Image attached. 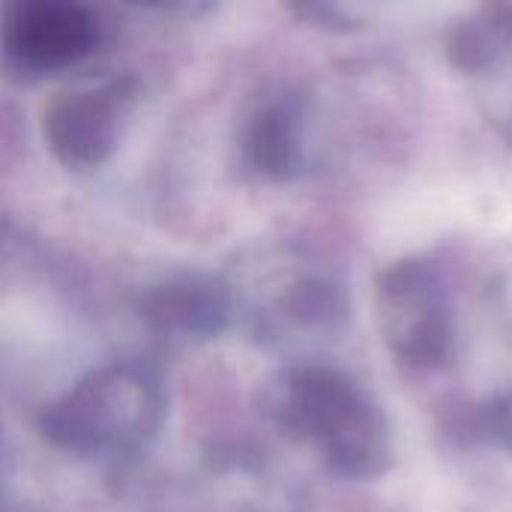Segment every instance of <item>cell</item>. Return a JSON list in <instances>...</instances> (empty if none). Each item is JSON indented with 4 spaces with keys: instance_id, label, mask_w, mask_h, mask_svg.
Here are the masks:
<instances>
[{
    "instance_id": "8",
    "label": "cell",
    "mask_w": 512,
    "mask_h": 512,
    "mask_svg": "<svg viewBox=\"0 0 512 512\" xmlns=\"http://www.w3.org/2000/svg\"><path fill=\"white\" fill-rule=\"evenodd\" d=\"M240 153L249 171L273 183L306 177L321 159L318 105L297 87H276L255 99L240 123Z\"/></svg>"
},
{
    "instance_id": "2",
    "label": "cell",
    "mask_w": 512,
    "mask_h": 512,
    "mask_svg": "<svg viewBox=\"0 0 512 512\" xmlns=\"http://www.w3.org/2000/svg\"><path fill=\"white\" fill-rule=\"evenodd\" d=\"M234 318H243L255 342L270 351L309 360L339 342L351 324V297L321 255L297 243L249 249L225 276Z\"/></svg>"
},
{
    "instance_id": "12",
    "label": "cell",
    "mask_w": 512,
    "mask_h": 512,
    "mask_svg": "<svg viewBox=\"0 0 512 512\" xmlns=\"http://www.w3.org/2000/svg\"><path fill=\"white\" fill-rule=\"evenodd\" d=\"M15 474V459H12V444L6 429L0 426V501H9V486Z\"/></svg>"
},
{
    "instance_id": "6",
    "label": "cell",
    "mask_w": 512,
    "mask_h": 512,
    "mask_svg": "<svg viewBox=\"0 0 512 512\" xmlns=\"http://www.w3.org/2000/svg\"><path fill=\"white\" fill-rule=\"evenodd\" d=\"M99 39V18L75 0H18L0 18L6 63L33 78L78 66L96 51Z\"/></svg>"
},
{
    "instance_id": "14",
    "label": "cell",
    "mask_w": 512,
    "mask_h": 512,
    "mask_svg": "<svg viewBox=\"0 0 512 512\" xmlns=\"http://www.w3.org/2000/svg\"><path fill=\"white\" fill-rule=\"evenodd\" d=\"M0 512H36L24 504H15V501H0Z\"/></svg>"
},
{
    "instance_id": "9",
    "label": "cell",
    "mask_w": 512,
    "mask_h": 512,
    "mask_svg": "<svg viewBox=\"0 0 512 512\" xmlns=\"http://www.w3.org/2000/svg\"><path fill=\"white\" fill-rule=\"evenodd\" d=\"M135 318L156 342L192 348L225 333L234 321V306L222 276L174 270L138 291Z\"/></svg>"
},
{
    "instance_id": "10",
    "label": "cell",
    "mask_w": 512,
    "mask_h": 512,
    "mask_svg": "<svg viewBox=\"0 0 512 512\" xmlns=\"http://www.w3.org/2000/svg\"><path fill=\"white\" fill-rule=\"evenodd\" d=\"M54 297L48 255L9 222H0V330L21 303Z\"/></svg>"
},
{
    "instance_id": "3",
    "label": "cell",
    "mask_w": 512,
    "mask_h": 512,
    "mask_svg": "<svg viewBox=\"0 0 512 512\" xmlns=\"http://www.w3.org/2000/svg\"><path fill=\"white\" fill-rule=\"evenodd\" d=\"M165 420V387L138 363H105L81 375L39 417L45 441L78 459H132Z\"/></svg>"
},
{
    "instance_id": "11",
    "label": "cell",
    "mask_w": 512,
    "mask_h": 512,
    "mask_svg": "<svg viewBox=\"0 0 512 512\" xmlns=\"http://www.w3.org/2000/svg\"><path fill=\"white\" fill-rule=\"evenodd\" d=\"M450 60L465 72H489L512 57V6H486L465 15L447 36Z\"/></svg>"
},
{
    "instance_id": "1",
    "label": "cell",
    "mask_w": 512,
    "mask_h": 512,
    "mask_svg": "<svg viewBox=\"0 0 512 512\" xmlns=\"http://www.w3.org/2000/svg\"><path fill=\"white\" fill-rule=\"evenodd\" d=\"M261 414L327 471L345 480H375L393 462V426L381 402L348 372L297 360L261 387Z\"/></svg>"
},
{
    "instance_id": "13",
    "label": "cell",
    "mask_w": 512,
    "mask_h": 512,
    "mask_svg": "<svg viewBox=\"0 0 512 512\" xmlns=\"http://www.w3.org/2000/svg\"><path fill=\"white\" fill-rule=\"evenodd\" d=\"M492 426H495V438L512 453V396H507V399L492 411Z\"/></svg>"
},
{
    "instance_id": "4",
    "label": "cell",
    "mask_w": 512,
    "mask_h": 512,
    "mask_svg": "<svg viewBox=\"0 0 512 512\" xmlns=\"http://www.w3.org/2000/svg\"><path fill=\"white\" fill-rule=\"evenodd\" d=\"M375 318L387 351L408 369L447 366L459 348L456 297L429 258H399L378 276Z\"/></svg>"
},
{
    "instance_id": "5",
    "label": "cell",
    "mask_w": 512,
    "mask_h": 512,
    "mask_svg": "<svg viewBox=\"0 0 512 512\" xmlns=\"http://www.w3.org/2000/svg\"><path fill=\"white\" fill-rule=\"evenodd\" d=\"M159 512H303V498L261 453L216 450L168 489Z\"/></svg>"
},
{
    "instance_id": "7",
    "label": "cell",
    "mask_w": 512,
    "mask_h": 512,
    "mask_svg": "<svg viewBox=\"0 0 512 512\" xmlns=\"http://www.w3.org/2000/svg\"><path fill=\"white\" fill-rule=\"evenodd\" d=\"M138 99L132 75L105 78L69 93H60L45 108V144L69 171L102 168L123 135V123Z\"/></svg>"
},
{
    "instance_id": "15",
    "label": "cell",
    "mask_w": 512,
    "mask_h": 512,
    "mask_svg": "<svg viewBox=\"0 0 512 512\" xmlns=\"http://www.w3.org/2000/svg\"><path fill=\"white\" fill-rule=\"evenodd\" d=\"M507 123H510V132H512V96H510V102H507Z\"/></svg>"
}]
</instances>
